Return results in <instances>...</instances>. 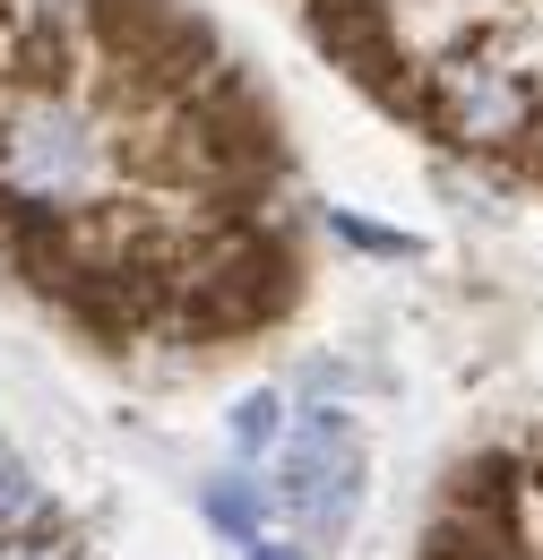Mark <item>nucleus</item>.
I'll list each match as a JSON object with an SVG mask.
<instances>
[{
    "instance_id": "39448f33",
    "label": "nucleus",
    "mask_w": 543,
    "mask_h": 560,
    "mask_svg": "<svg viewBox=\"0 0 543 560\" xmlns=\"http://www.w3.org/2000/svg\"><path fill=\"white\" fill-rule=\"evenodd\" d=\"M276 431H285V406H276L268 388H259V397H242V406H233V448H268Z\"/></svg>"
},
{
    "instance_id": "0eeeda50",
    "label": "nucleus",
    "mask_w": 543,
    "mask_h": 560,
    "mask_svg": "<svg viewBox=\"0 0 543 560\" xmlns=\"http://www.w3.org/2000/svg\"><path fill=\"white\" fill-rule=\"evenodd\" d=\"M242 552H251V560H302V552H293V544H276V535H251Z\"/></svg>"
},
{
    "instance_id": "f03ea898",
    "label": "nucleus",
    "mask_w": 543,
    "mask_h": 560,
    "mask_svg": "<svg viewBox=\"0 0 543 560\" xmlns=\"http://www.w3.org/2000/svg\"><path fill=\"white\" fill-rule=\"evenodd\" d=\"M423 113H440L466 147H518L527 121H535V86L492 70V61H458V70L431 78V104Z\"/></svg>"
},
{
    "instance_id": "7ed1b4c3",
    "label": "nucleus",
    "mask_w": 543,
    "mask_h": 560,
    "mask_svg": "<svg viewBox=\"0 0 543 560\" xmlns=\"http://www.w3.org/2000/svg\"><path fill=\"white\" fill-rule=\"evenodd\" d=\"M53 509H44V491H35V475H26V457L0 440V535H26V526H44Z\"/></svg>"
},
{
    "instance_id": "20e7f679",
    "label": "nucleus",
    "mask_w": 543,
    "mask_h": 560,
    "mask_svg": "<svg viewBox=\"0 0 543 560\" xmlns=\"http://www.w3.org/2000/svg\"><path fill=\"white\" fill-rule=\"evenodd\" d=\"M207 517H216V526H224L233 544L268 535V526H259V491H251V483H233V475H224V483H207Z\"/></svg>"
},
{
    "instance_id": "f257e3e1",
    "label": "nucleus",
    "mask_w": 543,
    "mask_h": 560,
    "mask_svg": "<svg viewBox=\"0 0 543 560\" xmlns=\"http://www.w3.org/2000/svg\"><path fill=\"white\" fill-rule=\"evenodd\" d=\"M276 440H285V448H276V509H285L293 526H311V535L337 544L345 526H354V509H362V483H371L362 431H354L337 406H311V415H293V431H276Z\"/></svg>"
},
{
    "instance_id": "423d86ee",
    "label": "nucleus",
    "mask_w": 543,
    "mask_h": 560,
    "mask_svg": "<svg viewBox=\"0 0 543 560\" xmlns=\"http://www.w3.org/2000/svg\"><path fill=\"white\" fill-rule=\"evenodd\" d=\"M337 233L354 242V250H380V259H414V233H397V224H371V215H337Z\"/></svg>"
}]
</instances>
